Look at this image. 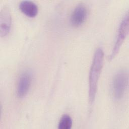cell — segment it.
Instances as JSON below:
<instances>
[{
    "mask_svg": "<svg viewBox=\"0 0 129 129\" xmlns=\"http://www.w3.org/2000/svg\"><path fill=\"white\" fill-rule=\"evenodd\" d=\"M73 121L70 115H63L59 121L58 128L59 129H70L72 126Z\"/></svg>",
    "mask_w": 129,
    "mask_h": 129,
    "instance_id": "obj_8",
    "label": "cell"
},
{
    "mask_svg": "<svg viewBox=\"0 0 129 129\" xmlns=\"http://www.w3.org/2000/svg\"><path fill=\"white\" fill-rule=\"evenodd\" d=\"M128 31V15L126 13L121 20L117 31V34L115 39V43L110 54L109 56V59L112 60L119 51L120 46L125 39Z\"/></svg>",
    "mask_w": 129,
    "mask_h": 129,
    "instance_id": "obj_3",
    "label": "cell"
},
{
    "mask_svg": "<svg viewBox=\"0 0 129 129\" xmlns=\"http://www.w3.org/2000/svg\"><path fill=\"white\" fill-rule=\"evenodd\" d=\"M32 80V74L29 71H25L21 74L16 88L17 95L19 98H23L27 94L31 85Z\"/></svg>",
    "mask_w": 129,
    "mask_h": 129,
    "instance_id": "obj_4",
    "label": "cell"
},
{
    "mask_svg": "<svg viewBox=\"0 0 129 129\" xmlns=\"http://www.w3.org/2000/svg\"><path fill=\"white\" fill-rule=\"evenodd\" d=\"M88 16V10L83 4H79L74 9L71 17L70 23L75 27L82 25L85 21Z\"/></svg>",
    "mask_w": 129,
    "mask_h": 129,
    "instance_id": "obj_5",
    "label": "cell"
},
{
    "mask_svg": "<svg viewBox=\"0 0 129 129\" xmlns=\"http://www.w3.org/2000/svg\"><path fill=\"white\" fill-rule=\"evenodd\" d=\"M104 62V51L101 47H98L94 53L89 74V102L92 105L97 90L98 83Z\"/></svg>",
    "mask_w": 129,
    "mask_h": 129,
    "instance_id": "obj_1",
    "label": "cell"
},
{
    "mask_svg": "<svg viewBox=\"0 0 129 129\" xmlns=\"http://www.w3.org/2000/svg\"><path fill=\"white\" fill-rule=\"evenodd\" d=\"M19 8L24 14L30 18L36 16L38 12V6L31 1L25 0L21 1L19 3Z\"/></svg>",
    "mask_w": 129,
    "mask_h": 129,
    "instance_id": "obj_7",
    "label": "cell"
},
{
    "mask_svg": "<svg viewBox=\"0 0 129 129\" xmlns=\"http://www.w3.org/2000/svg\"><path fill=\"white\" fill-rule=\"evenodd\" d=\"M12 25V17L10 11L7 6H4L0 12V35L6 36L10 32Z\"/></svg>",
    "mask_w": 129,
    "mask_h": 129,
    "instance_id": "obj_6",
    "label": "cell"
},
{
    "mask_svg": "<svg viewBox=\"0 0 129 129\" xmlns=\"http://www.w3.org/2000/svg\"><path fill=\"white\" fill-rule=\"evenodd\" d=\"M128 80V73L124 70L118 71L113 76L111 81V90L115 99L119 100L123 97L127 88Z\"/></svg>",
    "mask_w": 129,
    "mask_h": 129,
    "instance_id": "obj_2",
    "label": "cell"
}]
</instances>
